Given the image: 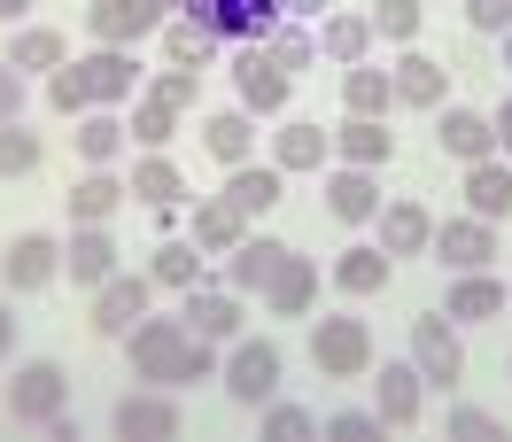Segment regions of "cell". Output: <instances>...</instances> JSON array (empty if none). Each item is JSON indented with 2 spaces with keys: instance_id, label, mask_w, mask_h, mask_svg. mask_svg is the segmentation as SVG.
Returning <instances> with one entry per match:
<instances>
[{
  "instance_id": "6da1fadb",
  "label": "cell",
  "mask_w": 512,
  "mask_h": 442,
  "mask_svg": "<svg viewBox=\"0 0 512 442\" xmlns=\"http://www.w3.org/2000/svg\"><path fill=\"white\" fill-rule=\"evenodd\" d=\"M187 318H140L125 334L132 349V380H148V388H179V365H187Z\"/></svg>"
},
{
  "instance_id": "7a4b0ae2",
  "label": "cell",
  "mask_w": 512,
  "mask_h": 442,
  "mask_svg": "<svg viewBox=\"0 0 512 442\" xmlns=\"http://www.w3.org/2000/svg\"><path fill=\"white\" fill-rule=\"evenodd\" d=\"M311 365L326 380H365L373 373V326L365 318H311Z\"/></svg>"
},
{
  "instance_id": "3957f363",
  "label": "cell",
  "mask_w": 512,
  "mask_h": 442,
  "mask_svg": "<svg viewBox=\"0 0 512 442\" xmlns=\"http://www.w3.org/2000/svg\"><path fill=\"white\" fill-rule=\"evenodd\" d=\"M179 16H194L210 39H233V47H256V39H272L280 24V0H171Z\"/></svg>"
},
{
  "instance_id": "277c9868",
  "label": "cell",
  "mask_w": 512,
  "mask_h": 442,
  "mask_svg": "<svg viewBox=\"0 0 512 442\" xmlns=\"http://www.w3.org/2000/svg\"><path fill=\"white\" fill-rule=\"evenodd\" d=\"M63 404H70V373L55 357H32V365L8 373V419H16V427H47Z\"/></svg>"
},
{
  "instance_id": "5b68a950",
  "label": "cell",
  "mask_w": 512,
  "mask_h": 442,
  "mask_svg": "<svg viewBox=\"0 0 512 442\" xmlns=\"http://www.w3.org/2000/svg\"><path fill=\"white\" fill-rule=\"evenodd\" d=\"M412 365L427 388H458L466 380V342H458V318L443 311H419L412 318Z\"/></svg>"
},
{
  "instance_id": "8992f818",
  "label": "cell",
  "mask_w": 512,
  "mask_h": 442,
  "mask_svg": "<svg viewBox=\"0 0 512 442\" xmlns=\"http://www.w3.org/2000/svg\"><path fill=\"white\" fill-rule=\"evenodd\" d=\"M288 86H295V70L280 63L264 39L233 55V94H241V109H249V117H280V109H288Z\"/></svg>"
},
{
  "instance_id": "52a82bcc",
  "label": "cell",
  "mask_w": 512,
  "mask_h": 442,
  "mask_svg": "<svg viewBox=\"0 0 512 442\" xmlns=\"http://www.w3.org/2000/svg\"><path fill=\"white\" fill-rule=\"evenodd\" d=\"M280 373H288V365H280V342L256 334V342H241L233 357H225V396H233L241 411H264L272 396H280Z\"/></svg>"
},
{
  "instance_id": "ba28073f",
  "label": "cell",
  "mask_w": 512,
  "mask_h": 442,
  "mask_svg": "<svg viewBox=\"0 0 512 442\" xmlns=\"http://www.w3.org/2000/svg\"><path fill=\"white\" fill-rule=\"evenodd\" d=\"M109 427L125 442H171L179 435V404H171V388H148V380H140V388H125V396L109 404Z\"/></svg>"
},
{
  "instance_id": "9c48e42d",
  "label": "cell",
  "mask_w": 512,
  "mask_h": 442,
  "mask_svg": "<svg viewBox=\"0 0 512 442\" xmlns=\"http://www.w3.org/2000/svg\"><path fill=\"white\" fill-rule=\"evenodd\" d=\"M55 272H63V241H55V233L0 241V280H8V295H39V287H55Z\"/></svg>"
},
{
  "instance_id": "30bf717a",
  "label": "cell",
  "mask_w": 512,
  "mask_h": 442,
  "mask_svg": "<svg viewBox=\"0 0 512 442\" xmlns=\"http://www.w3.org/2000/svg\"><path fill=\"white\" fill-rule=\"evenodd\" d=\"M148 287H156V280H140V272H109V280L94 287V334L125 342L132 326L148 318Z\"/></svg>"
},
{
  "instance_id": "8fae6325",
  "label": "cell",
  "mask_w": 512,
  "mask_h": 442,
  "mask_svg": "<svg viewBox=\"0 0 512 442\" xmlns=\"http://www.w3.org/2000/svg\"><path fill=\"white\" fill-rule=\"evenodd\" d=\"M78 70H86L94 109H125V101L140 94V63H132V47H94V55H78Z\"/></svg>"
},
{
  "instance_id": "7c38bea8",
  "label": "cell",
  "mask_w": 512,
  "mask_h": 442,
  "mask_svg": "<svg viewBox=\"0 0 512 442\" xmlns=\"http://www.w3.org/2000/svg\"><path fill=\"white\" fill-rule=\"evenodd\" d=\"M163 8H171V0H94L86 24H94L101 47H140V39L163 24Z\"/></svg>"
},
{
  "instance_id": "4fadbf2b",
  "label": "cell",
  "mask_w": 512,
  "mask_h": 442,
  "mask_svg": "<svg viewBox=\"0 0 512 442\" xmlns=\"http://www.w3.org/2000/svg\"><path fill=\"white\" fill-rule=\"evenodd\" d=\"M427 249L443 256L450 272H489V256H497V225H489V218H450Z\"/></svg>"
},
{
  "instance_id": "5bb4252c",
  "label": "cell",
  "mask_w": 512,
  "mask_h": 442,
  "mask_svg": "<svg viewBox=\"0 0 512 442\" xmlns=\"http://www.w3.org/2000/svg\"><path fill=\"white\" fill-rule=\"evenodd\" d=\"M326 210H334L342 225H373V218H381V179H373L365 163L326 171Z\"/></svg>"
},
{
  "instance_id": "9a60e30c",
  "label": "cell",
  "mask_w": 512,
  "mask_h": 442,
  "mask_svg": "<svg viewBox=\"0 0 512 442\" xmlns=\"http://www.w3.org/2000/svg\"><path fill=\"white\" fill-rule=\"evenodd\" d=\"M311 303H319V264L288 249L280 264H272V280H264V311H280V318H303Z\"/></svg>"
},
{
  "instance_id": "2e32d148",
  "label": "cell",
  "mask_w": 512,
  "mask_h": 442,
  "mask_svg": "<svg viewBox=\"0 0 512 442\" xmlns=\"http://www.w3.org/2000/svg\"><path fill=\"white\" fill-rule=\"evenodd\" d=\"M63 272H70V287H101L109 272H117V241H109V225H70Z\"/></svg>"
},
{
  "instance_id": "e0dca14e",
  "label": "cell",
  "mask_w": 512,
  "mask_h": 442,
  "mask_svg": "<svg viewBox=\"0 0 512 442\" xmlns=\"http://www.w3.org/2000/svg\"><path fill=\"white\" fill-rule=\"evenodd\" d=\"M419 404H427L419 365H381V380H373V411H381V427H419Z\"/></svg>"
},
{
  "instance_id": "ac0fdd59",
  "label": "cell",
  "mask_w": 512,
  "mask_h": 442,
  "mask_svg": "<svg viewBox=\"0 0 512 442\" xmlns=\"http://www.w3.org/2000/svg\"><path fill=\"white\" fill-rule=\"evenodd\" d=\"M435 148L458 156V163H481V156H497V125H489L481 109H458V101H450L443 125H435Z\"/></svg>"
},
{
  "instance_id": "d6986e66",
  "label": "cell",
  "mask_w": 512,
  "mask_h": 442,
  "mask_svg": "<svg viewBox=\"0 0 512 442\" xmlns=\"http://www.w3.org/2000/svg\"><path fill=\"white\" fill-rule=\"evenodd\" d=\"M187 334H202V342H233V326H241V295L233 287H187Z\"/></svg>"
},
{
  "instance_id": "ffe728a7",
  "label": "cell",
  "mask_w": 512,
  "mask_h": 442,
  "mask_svg": "<svg viewBox=\"0 0 512 442\" xmlns=\"http://www.w3.org/2000/svg\"><path fill=\"white\" fill-rule=\"evenodd\" d=\"M187 241L202 256H233L241 241H249V218H241L225 194H218V202H194V233H187Z\"/></svg>"
},
{
  "instance_id": "44dd1931",
  "label": "cell",
  "mask_w": 512,
  "mask_h": 442,
  "mask_svg": "<svg viewBox=\"0 0 512 442\" xmlns=\"http://www.w3.org/2000/svg\"><path fill=\"white\" fill-rule=\"evenodd\" d=\"M288 256V241H272V233H249L241 249L225 256V287L233 295H264V280H272V264Z\"/></svg>"
},
{
  "instance_id": "7402d4cb",
  "label": "cell",
  "mask_w": 512,
  "mask_h": 442,
  "mask_svg": "<svg viewBox=\"0 0 512 442\" xmlns=\"http://www.w3.org/2000/svg\"><path fill=\"white\" fill-rule=\"evenodd\" d=\"M125 194H132V187L117 179V171H109V163H101V171H86V179H78V187L63 194V202H70V225H109Z\"/></svg>"
},
{
  "instance_id": "603a6c76",
  "label": "cell",
  "mask_w": 512,
  "mask_h": 442,
  "mask_svg": "<svg viewBox=\"0 0 512 442\" xmlns=\"http://www.w3.org/2000/svg\"><path fill=\"white\" fill-rule=\"evenodd\" d=\"M280 179H288L280 163H233V171H225V202H233L241 218H264V210L280 202Z\"/></svg>"
},
{
  "instance_id": "cb8c5ba5",
  "label": "cell",
  "mask_w": 512,
  "mask_h": 442,
  "mask_svg": "<svg viewBox=\"0 0 512 442\" xmlns=\"http://www.w3.org/2000/svg\"><path fill=\"white\" fill-rule=\"evenodd\" d=\"M466 210H474V218H489V225L512 218V171H505L497 156L466 163Z\"/></svg>"
},
{
  "instance_id": "d4e9b609",
  "label": "cell",
  "mask_w": 512,
  "mask_h": 442,
  "mask_svg": "<svg viewBox=\"0 0 512 442\" xmlns=\"http://www.w3.org/2000/svg\"><path fill=\"white\" fill-rule=\"evenodd\" d=\"M334 156H342V163H365V171H381V163L396 156V132H388L381 117H342V125H334Z\"/></svg>"
},
{
  "instance_id": "484cf974",
  "label": "cell",
  "mask_w": 512,
  "mask_h": 442,
  "mask_svg": "<svg viewBox=\"0 0 512 442\" xmlns=\"http://www.w3.org/2000/svg\"><path fill=\"white\" fill-rule=\"evenodd\" d=\"M443 318H458V326L505 318V280H489V272H458V287L443 295Z\"/></svg>"
},
{
  "instance_id": "4316f807",
  "label": "cell",
  "mask_w": 512,
  "mask_h": 442,
  "mask_svg": "<svg viewBox=\"0 0 512 442\" xmlns=\"http://www.w3.org/2000/svg\"><path fill=\"white\" fill-rule=\"evenodd\" d=\"M326 156H334V132L311 125V117L280 125V140H272V163H280V171H326Z\"/></svg>"
},
{
  "instance_id": "83f0119b",
  "label": "cell",
  "mask_w": 512,
  "mask_h": 442,
  "mask_svg": "<svg viewBox=\"0 0 512 442\" xmlns=\"http://www.w3.org/2000/svg\"><path fill=\"white\" fill-rule=\"evenodd\" d=\"M319 55L326 63H365L373 55V16H350V8H334V16H319Z\"/></svg>"
},
{
  "instance_id": "f1b7e54d",
  "label": "cell",
  "mask_w": 512,
  "mask_h": 442,
  "mask_svg": "<svg viewBox=\"0 0 512 442\" xmlns=\"http://www.w3.org/2000/svg\"><path fill=\"white\" fill-rule=\"evenodd\" d=\"M388 86H396V101H404V109H443L450 70L435 63V55H404V63L388 70Z\"/></svg>"
},
{
  "instance_id": "f546056e",
  "label": "cell",
  "mask_w": 512,
  "mask_h": 442,
  "mask_svg": "<svg viewBox=\"0 0 512 442\" xmlns=\"http://www.w3.org/2000/svg\"><path fill=\"white\" fill-rule=\"evenodd\" d=\"M388 264H396V256H388L381 241H357V249L334 256V287H342V295H381V287H388Z\"/></svg>"
},
{
  "instance_id": "4dcf8cb0",
  "label": "cell",
  "mask_w": 512,
  "mask_h": 442,
  "mask_svg": "<svg viewBox=\"0 0 512 442\" xmlns=\"http://www.w3.org/2000/svg\"><path fill=\"white\" fill-rule=\"evenodd\" d=\"M342 109H350V117H388V109H396V86H388V70L373 63V55L342 70Z\"/></svg>"
},
{
  "instance_id": "1f68e13d",
  "label": "cell",
  "mask_w": 512,
  "mask_h": 442,
  "mask_svg": "<svg viewBox=\"0 0 512 442\" xmlns=\"http://www.w3.org/2000/svg\"><path fill=\"white\" fill-rule=\"evenodd\" d=\"M202 148L233 171V163H249L256 156V125H249V109H218V117H202Z\"/></svg>"
},
{
  "instance_id": "d6a6232c",
  "label": "cell",
  "mask_w": 512,
  "mask_h": 442,
  "mask_svg": "<svg viewBox=\"0 0 512 442\" xmlns=\"http://www.w3.org/2000/svg\"><path fill=\"white\" fill-rule=\"evenodd\" d=\"M427 241H435V218L419 202H381V249L388 256H419Z\"/></svg>"
},
{
  "instance_id": "836d02e7",
  "label": "cell",
  "mask_w": 512,
  "mask_h": 442,
  "mask_svg": "<svg viewBox=\"0 0 512 442\" xmlns=\"http://www.w3.org/2000/svg\"><path fill=\"white\" fill-rule=\"evenodd\" d=\"M70 148L86 156V171L117 163V148H125V125H117V109H86V117L70 125Z\"/></svg>"
},
{
  "instance_id": "e575fe53",
  "label": "cell",
  "mask_w": 512,
  "mask_h": 442,
  "mask_svg": "<svg viewBox=\"0 0 512 442\" xmlns=\"http://www.w3.org/2000/svg\"><path fill=\"white\" fill-rule=\"evenodd\" d=\"M140 202H156V210H171V202H187V179H179V163L171 156H140L132 163V179H125Z\"/></svg>"
},
{
  "instance_id": "d590c367",
  "label": "cell",
  "mask_w": 512,
  "mask_h": 442,
  "mask_svg": "<svg viewBox=\"0 0 512 442\" xmlns=\"http://www.w3.org/2000/svg\"><path fill=\"white\" fill-rule=\"evenodd\" d=\"M8 70H63V32H47V24H24V32L8 39V55H0Z\"/></svg>"
},
{
  "instance_id": "8d00e7d4",
  "label": "cell",
  "mask_w": 512,
  "mask_h": 442,
  "mask_svg": "<svg viewBox=\"0 0 512 442\" xmlns=\"http://www.w3.org/2000/svg\"><path fill=\"white\" fill-rule=\"evenodd\" d=\"M210 55H218V39L202 32L194 16H179V24H163V63H171V70H202Z\"/></svg>"
},
{
  "instance_id": "74e56055",
  "label": "cell",
  "mask_w": 512,
  "mask_h": 442,
  "mask_svg": "<svg viewBox=\"0 0 512 442\" xmlns=\"http://www.w3.org/2000/svg\"><path fill=\"white\" fill-rule=\"evenodd\" d=\"M148 280H156V287H179V295H187V287L202 280V249H194V241H163L156 264H148Z\"/></svg>"
},
{
  "instance_id": "f35d334b",
  "label": "cell",
  "mask_w": 512,
  "mask_h": 442,
  "mask_svg": "<svg viewBox=\"0 0 512 442\" xmlns=\"http://www.w3.org/2000/svg\"><path fill=\"white\" fill-rule=\"evenodd\" d=\"M132 140H140V148H163V140H171V132H179V109H171V101H156V94H132Z\"/></svg>"
},
{
  "instance_id": "ab89813d",
  "label": "cell",
  "mask_w": 512,
  "mask_h": 442,
  "mask_svg": "<svg viewBox=\"0 0 512 442\" xmlns=\"http://www.w3.org/2000/svg\"><path fill=\"white\" fill-rule=\"evenodd\" d=\"M39 132H24V117L16 125H0V179H24V171H39Z\"/></svg>"
},
{
  "instance_id": "60d3db41",
  "label": "cell",
  "mask_w": 512,
  "mask_h": 442,
  "mask_svg": "<svg viewBox=\"0 0 512 442\" xmlns=\"http://www.w3.org/2000/svg\"><path fill=\"white\" fill-rule=\"evenodd\" d=\"M311 435H319V419L303 404H280V396L264 404V442H311Z\"/></svg>"
},
{
  "instance_id": "b9f144b4",
  "label": "cell",
  "mask_w": 512,
  "mask_h": 442,
  "mask_svg": "<svg viewBox=\"0 0 512 442\" xmlns=\"http://www.w3.org/2000/svg\"><path fill=\"white\" fill-rule=\"evenodd\" d=\"M443 427H450V442H512L505 419H497V411H481V404H458Z\"/></svg>"
},
{
  "instance_id": "7bdbcfd3",
  "label": "cell",
  "mask_w": 512,
  "mask_h": 442,
  "mask_svg": "<svg viewBox=\"0 0 512 442\" xmlns=\"http://www.w3.org/2000/svg\"><path fill=\"white\" fill-rule=\"evenodd\" d=\"M47 101H55L63 117H86V109H94V94H86V70H78V63L47 70Z\"/></svg>"
},
{
  "instance_id": "ee69618b",
  "label": "cell",
  "mask_w": 512,
  "mask_h": 442,
  "mask_svg": "<svg viewBox=\"0 0 512 442\" xmlns=\"http://www.w3.org/2000/svg\"><path fill=\"white\" fill-rule=\"evenodd\" d=\"M264 47H272L288 70H311V63H319V32H295V24H272V39H264Z\"/></svg>"
},
{
  "instance_id": "f6af8a7d",
  "label": "cell",
  "mask_w": 512,
  "mask_h": 442,
  "mask_svg": "<svg viewBox=\"0 0 512 442\" xmlns=\"http://www.w3.org/2000/svg\"><path fill=\"white\" fill-rule=\"evenodd\" d=\"M419 16H427L419 0H373V32L381 39H419Z\"/></svg>"
},
{
  "instance_id": "bcb514c9",
  "label": "cell",
  "mask_w": 512,
  "mask_h": 442,
  "mask_svg": "<svg viewBox=\"0 0 512 442\" xmlns=\"http://www.w3.org/2000/svg\"><path fill=\"white\" fill-rule=\"evenodd\" d=\"M319 435L326 442H381V411H334Z\"/></svg>"
},
{
  "instance_id": "7dc6e473",
  "label": "cell",
  "mask_w": 512,
  "mask_h": 442,
  "mask_svg": "<svg viewBox=\"0 0 512 442\" xmlns=\"http://www.w3.org/2000/svg\"><path fill=\"white\" fill-rule=\"evenodd\" d=\"M156 101H171V109H194L202 101V70H156V86H148Z\"/></svg>"
},
{
  "instance_id": "c3c4849f",
  "label": "cell",
  "mask_w": 512,
  "mask_h": 442,
  "mask_svg": "<svg viewBox=\"0 0 512 442\" xmlns=\"http://www.w3.org/2000/svg\"><path fill=\"white\" fill-rule=\"evenodd\" d=\"M466 24L489 32V39H505L512 32V0H466Z\"/></svg>"
},
{
  "instance_id": "681fc988",
  "label": "cell",
  "mask_w": 512,
  "mask_h": 442,
  "mask_svg": "<svg viewBox=\"0 0 512 442\" xmlns=\"http://www.w3.org/2000/svg\"><path fill=\"white\" fill-rule=\"evenodd\" d=\"M194 380H218V342H202V334L187 342V365H179V388H194Z\"/></svg>"
},
{
  "instance_id": "f907efd6",
  "label": "cell",
  "mask_w": 512,
  "mask_h": 442,
  "mask_svg": "<svg viewBox=\"0 0 512 442\" xmlns=\"http://www.w3.org/2000/svg\"><path fill=\"white\" fill-rule=\"evenodd\" d=\"M16 117H24V70L0 63V125H16Z\"/></svg>"
},
{
  "instance_id": "816d5d0a",
  "label": "cell",
  "mask_w": 512,
  "mask_h": 442,
  "mask_svg": "<svg viewBox=\"0 0 512 442\" xmlns=\"http://www.w3.org/2000/svg\"><path fill=\"white\" fill-rule=\"evenodd\" d=\"M489 125H497V148H505V156H512V94L497 101V117H489Z\"/></svg>"
},
{
  "instance_id": "f5cc1de1",
  "label": "cell",
  "mask_w": 512,
  "mask_h": 442,
  "mask_svg": "<svg viewBox=\"0 0 512 442\" xmlns=\"http://www.w3.org/2000/svg\"><path fill=\"white\" fill-rule=\"evenodd\" d=\"M280 16H334V0H280Z\"/></svg>"
},
{
  "instance_id": "db71d44e",
  "label": "cell",
  "mask_w": 512,
  "mask_h": 442,
  "mask_svg": "<svg viewBox=\"0 0 512 442\" xmlns=\"http://www.w3.org/2000/svg\"><path fill=\"white\" fill-rule=\"evenodd\" d=\"M16 326H24V318H16V311H8V303H0V357L16 349Z\"/></svg>"
},
{
  "instance_id": "11a10c76",
  "label": "cell",
  "mask_w": 512,
  "mask_h": 442,
  "mask_svg": "<svg viewBox=\"0 0 512 442\" xmlns=\"http://www.w3.org/2000/svg\"><path fill=\"white\" fill-rule=\"evenodd\" d=\"M24 8H32V0H0V24H16V16H24Z\"/></svg>"
},
{
  "instance_id": "9f6ffc18",
  "label": "cell",
  "mask_w": 512,
  "mask_h": 442,
  "mask_svg": "<svg viewBox=\"0 0 512 442\" xmlns=\"http://www.w3.org/2000/svg\"><path fill=\"white\" fill-rule=\"evenodd\" d=\"M505 70H512V32H505Z\"/></svg>"
}]
</instances>
